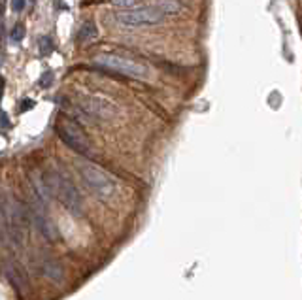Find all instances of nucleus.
Here are the masks:
<instances>
[{
    "label": "nucleus",
    "mask_w": 302,
    "mask_h": 300,
    "mask_svg": "<svg viewBox=\"0 0 302 300\" xmlns=\"http://www.w3.org/2000/svg\"><path fill=\"white\" fill-rule=\"evenodd\" d=\"M61 102H63L61 104L63 110L70 113L76 121L94 125V123L108 121L115 115V106L96 94H77L72 100L61 98Z\"/></svg>",
    "instance_id": "nucleus-1"
},
{
    "label": "nucleus",
    "mask_w": 302,
    "mask_h": 300,
    "mask_svg": "<svg viewBox=\"0 0 302 300\" xmlns=\"http://www.w3.org/2000/svg\"><path fill=\"white\" fill-rule=\"evenodd\" d=\"M44 181H46L47 189L51 191V195L57 197L63 206L72 214V216H79L81 210H83V200L79 191L76 189V185L72 183V179L66 176L63 170L51 168L44 174Z\"/></svg>",
    "instance_id": "nucleus-2"
},
{
    "label": "nucleus",
    "mask_w": 302,
    "mask_h": 300,
    "mask_svg": "<svg viewBox=\"0 0 302 300\" xmlns=\"http://www.w3.org/2000/svg\"><path fill=\"white\" fill-rule=\"evenodd\" d=\"M28 219L27 208H23L15 198L4 197L2 200V236L8 245L19 247L23 242V226Z\"/></svg>",
    "instance_id": "nucleus-3"
},
{
    "label": "nucleus",
    "mask_w": 302,
    "mask_h": 300,
    "mask_svg": "<svg viewBox=\"0 0 302 300\" xmlns=\"http://www.w3.org/2000/svg\"><path fill=\"white\" fill-rule=\"evenodd\" d=\"M77 172H79V178L85 183V187L89 189V191H93L96 197L108 198L115 193V179L110 178L106 172L98 170L93 164L81 162L77 166Z\"/></svg>",
    "instance_id": "nucleus-4"
},
{
    "label": "nucleus",
    "mask_w": 302,
    "mask_h": 300,
    "mask_svg": "<svg viewBox=\"0 0 302 300\" xmlns=\"http://www.w3.org/2000/svg\"><path fill=\"white\" fill-rule=\"evenodd\" d=\"M96 65L106 70H112L115 74L127 75V77H134V79H150L151 72L148 66L140 65L136 61L125 59L119 55H100L96 57Z\"/></svg>",
    "instance_id": "nucleus-5"
},
{
    "label": "nucleus",
    "mask_w": 302,
    "mask_h": 300,
    "mask_svg": "<svg viewBox=\"0 0 302 300\" xmlns=\"http://www.w3.org/2000/svg\"><path fill=\"white\" fill-rule=\"evenodd\" d=\"M28 219L32 221V225L38 228V232L47 238L49 242H55L59 240V228L55 226V223L51 221V217L47 214V202L40 200L38 197L32 195L30 198V206L27 208Z\"/></svg>",
    "instance_id": "nucleus-6"
},
{
    "label": "nucleus",
    "mask_w": 302,
    "mask_h": 300,
    "mask_svg": "<svg viewBox=\"0 0 302 300\" xmlns=\"http://www.w3.org/2000/svg\"><path fill=\"white\" fill-rule=\"evenodd\" d=\"M57 132H59V138L65 142L70 150H74L79 155L89 157L93 150H91V144L87 140L85 132L81 131V127L76 123V119H63V121L57 125Z\"/></svg>",
    "instance_id": "nucleus-7"
},
{
    "label": "nucleus",
    "mask_w": 302,
    "mask_h": 300,
    "mask_svg": "<svg viewBox=\"0 0 302 300\" xmlns=\"http://www.w3.org/2000/svg\"><path fill=\"white\" fill-rule=\"evenodd\" d=\"M115 19L129 27H144V25H157L164 19V15L157 9V6H151V8L138 6L131 9H119L115 13Z\"/></svg>",
    "instance_id": "nucleus-8"
},
{
    "label": "nucleus",
    "mask_w": 302,
    "mask_h": 300,
    "mask_svg": "<svg viewBox=\"0 0 302 300\" xmlns=\"http://www.w3.org/2000/svg\"><path fill=\"white\" fill-rule=\"evenodd\" d=\"M34 270H36L40 276L51 280V282H61V280H63V268H61V264L57 263L55 259H51V257L40 255L38 259H34Z\"/></svg>",
    "instance_id": "nucleus-9"
},
{
    "label": "nucleus",
    "mask_w": 302,
    "mask_h": 300,
    "mask_svg": "<svg viewBox=\"0 0 302 300\" xmlns=\"http://www.w3.org/2000/svg\"><path fill=\"white\" fill-rule=\"evenodd\" d=\"M4 274H6V280H8L19 293H23L27 289V276L19 268L17 263H11L9 259H6V261H4Z\"/></svg>",
    "instance_id": "nucleus-10"
},
{
    "label": "nucleus",
    "mask_w": 302,
    "mask_h": 300,
    "mask_svg": "<svg viewBox=\"0 0 302 300\" xmlns=\"http://www.w3.org/2000/svg\"><path fill=\"white\" fill-rule=\"evenodd\" d=\"M98 36V28L94 25V21H85L81 28L77 30V34H76V40L77 42H81V44H87V42H93L96 40Z\"/></svg>",
    "instance_id": "nucleus-11"
},
{
    "label": "nucleus",
    "mask_w": 302,
    "mask_h": 300,
    "mask_svg": "<svg viewBox=\"0 0 302 300\" xmlns=\"http://www.w3.org/2000/svg\"><path fill=\"white\" fill-rule=\"evenodd\" d=\"M157 9H159L162 15H174L181 9V4L178 0H160L157 4Z\"/></svg>",
    "instance_id": "nucleus-12"
},
{
    "label": "nucleus",
    "mask_w": 302,
    "mask_h": 300,
    "mask_svg": "<svg viewBox=\"0 0 302 300\" xmlns=\"http://www.w3.org/2000/svg\"><path fill=\"white\" fill-rule=\"evenodd\" d=\"M25 34H27V30H25V25H23V23H17V25H13V28H11V32H9V38H11V42L19 44V42H23Z\"/></svg>",
    "instance_id": "nucleus-13"
},
{
    "label": "nucleus",
    "mask_w": 302,
    "mask_h": 300,
    "mask_svg": "<svg viewBox=\"0 0 302 300\" xmlns=\"http://www.w3.org/2000/svg\"><path fill=\"white\" fill-rule=\"evenodd\" d=\"M51 51H53V42H51V38L49 36L40 38V53H42V55H49Z\"/></svg>",
    "instance_id": "nucleus-14"
},
{
    "label": "nucleus",
    "mask_w": 302,
    "mask_h": 300,
    "mask_svg": "<svg viewBox=\"0 0 302 300\" xmlns=\"http://www.w3.org/2000/svg\"><path fill=\"white\" fill-rule=\"evenodd\" d=\"M113 6L123 9H131V8H138L136 4H140V0H110Z\"/></svg>",
    "instance_id": "nucleus-15"
},
{
    "label": "nucleus",
    "mask_w": 302,
    "mask_h": 300,
    "mask_svg": "<svg viewBox=\"0 0 302 300\" xmlns=\"http://www.w3.org/2000/svg\"><path fill=\"white\" fill-rule=\"evenodd\" d=\"M51 81H53V74L47 70L46 74L42 75V79H40V85H42V87H49V85H51Z\"/></svg>",
    "instance_id": "nucleus-16"
},
{
    "label": "nucleus",
    "mask_w": 302,
    "mask_h": 300,
    "mask_svg": "<svg viewBox=\"0 0 302 300\" xmlns=\"http://www.w3.org/2000/svg\"><path fill=\"white\" fill-rule=\"evenodd\" d=\"M11 9L19 13V11H23L25 9V0H11Z\"/></svg>",
    "instance_id": "nucleus-17"
},
{
    "label": "nucleus",
    "mask_w": 302,
    "mask_h": 300,
    "mask_svg": "<svg viewBox=\"0 0 302 300\" xmlns=\"http://www.w3.org/2000/svg\"><path fill=\"white\" fill-rule=\"evenodd\" d=\"M2 127H4V129L8 127V113L6 112H2Z\"/></svg>",
    "instance_id": "nucleus-18"
}]
</instances>
